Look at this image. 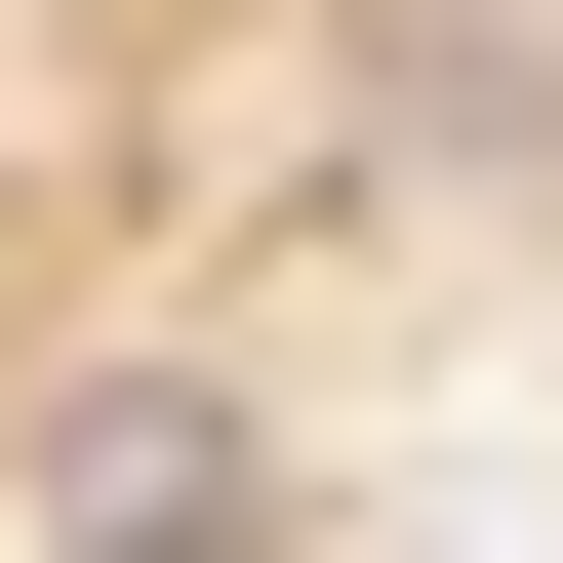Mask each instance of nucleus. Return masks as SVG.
I'll return each mask as SVG.
<instances>
[{"instance_id":"f257e3e1","label":"nucleus","mask_w":563,"mask_h":563,"mask_svg":"<svg viewBox=\"0 0 563 563\" xmlns=\"http://www.w3.org/2000/svg\"><path fill=\"white\" fill-rule=\"evenodd\" d=\"M41 563H242V402H41Z\"/></svg>"}]
</instances>
